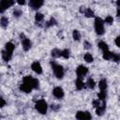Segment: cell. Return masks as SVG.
Here are the masks:
<instances>
[{"label":"cell","instance_id":"cell-33","mask_svg":"<svg viewBox=\"0 0 120 120\" xmlns=\"http://www.w3.org/2000/svg\"><path fill=\"white\" fill-rule=\"evenodd\" d=\"M6 105V101L4 100V98H0V108H2V107H4Z\"/></svg>","mask_w":120,"mask_h":120},{"label":"cell","instance_id":"cell-2","mask_svg":"<svg viewBox=\"0 0 120 120\" xmlns=\"http://www.w3.org/2000/svg\"><path fill=\"white\" fill-rule=\"evenodd\" d=\"M38 82H38V79H35V78H33V77H31V76H26V77L23 78V83L29 85L32 89H33V88H38Z\"/></svg>","mask_w":120,"mask_h":120},{"label":"cell","instance_id":"cell-5","mask_svg":"<svg viewBox=\"0 0 120 120\" xmlns=\"http://www.w3.org/2000/svg\"><path fill=\"white\" fill-rule=\"evenodd\" d=\"M13 4H14V1L12 0H2L0 2V13L5 12V10L9 7H11Z\"/></svg>","mask_w":120,"mask_h":120},{"label":"cell","instance_id":"cell-15","mask_svg":"<svg viewBox=\"0 0 120 120\" xmlns=\"http://www.w3.org/2000/svg\"><path fill=\"white\" fill-rule=\"evenodd\" d=\"M113 52H111L109 50L108 51H105L103 52V58L105 60H112V57H113Z\"/></svg>","mask_w":120,"mask_h":120},{"label":"cell","instance_id":"cell-26","mask_svg":"<svg viewBox=\"0 0 120 120\" xmlns=\"http://www.w3.org/2000/svg\"><path fill=\"white\" fill-rule=\"evenodd\" d=\"M83 58H84V60H85L86 62H88V63H91V62H93V60H94V59H93V56H92L90 53H85Z\"/></svg>","mask_w":120,"mask_h":120},{"label":"cell","instance_id":"cell-23","mask_svg":"<svg viewBox=\"0 0 120 120\" xmlns=\"http://www.w3.org/2000/svg\"><path fill=\"white\" fill-rule=\"evenodd\" d=\"M52 57H55V58L61 56V51L58 50V49H53V50L52 51Z\"/></svg>","mask_w":120,"mask_h":120},{"label":"cell","instance_id":"cell-11","mask_svg":"<svg viewBox=\"0 0 120 120\" xmlns=\"http://www.w3.org/2000/svg\"><path fill=\"white\" fill-rule=\"evenodd\" d=\"M31 68H32V69H33L36 73H38V74H40V73L42 72V68H41V66H40V64H39L38 62H34V63L32 64Z\"/></svg>","mask_w":120,"mask_h":120},{"label":"cell","instance_id":"cell-6","mask_svg":"<svg viewBox=\"0 0 120 120\" xmlns=\"http://www.w3.org/2000/svg\"><path fill=\"white\" fill-rule=\"evenodd\" d=\"M76 118L78 120H91L92 115L89 112H78L76 113Z\"/></svg>","mask_w":120,"mask_h":120},{"label":"cell","instance_id":"cell-31","mask_svg":"<svg viewBox=\"0 0 120 120\" xmlns=\"http://www.w3.org/2000/svg\"><path fill=\"white\" fill-rule=\"evenodd\" d=\"M13 14H14L15 17H20V16L22 15V11H21L20 9H15V10L13 11Z\"/></svg>","mask_w":120,"mask_h":120},{"label":"cell","instance_id":"cell-29","mask_svg":"<svg viewBox=\"0 0 120 120\" xmlns=\"http://www.w3.org/2000/svg\"><path fill=\"white\" fill-rule=\"evenodd\" d=\"M54 24H56V21H55V19L54 18H51V20L47 22V26H51V25H54Z\"/></svg>","mask_w":120,"mask_h":120},{"label":"cell","instance_id":"cell-35","mask_svg":"<svg viewBox=\"0 0 120 120\" xmlns=\"http://www.w3.org/2000/svg\"><path fill=\"white\" fill-rule=\"evenodd\" d=\"M120 37H117L116 38V39H115V44H116V46H118V47H120Z\"/></svg>","mask_w":120,"mask_h":120},{"label":"cell","instance_id":"cell-17","mask_svg":"<svg viewBox=\"0 0 120 120\" xmlns=\"http://www.w3.org/2000/svg\"><path fill=\"white\" fill-rule=\"evenodd\" d=\"M98 87H99L100 91H102V90H106V88H107V81H106L105 79L100 80L99 82H98Z\"/></svg>","mask_w":120,"mask_h":120},{"label":"cell","instance_id":"cell-36","mask_svg":"<svg viewBox=\"0 0 120 120\" xmlns=\"http://www.w3.org/2000/svg\"><path fill=\"white\" fill-rule=\"evenodd\" d=\"M90 47H91V44L89 42H87V41H84V48L85 49H89Z\"/></svg>","mask_w":120,"mask_h":120},{"label":"cell","instance_id":"cell-28","mask_svg":"<svg viewBox=\"0 0 120 120\" xmlns=\"http://www.w3.org/2000/svg\"><path fill=\"white\" fill-rule=\"evenodd\" d=\"M43 18H44V16H43V14H41V13H37L36 16H35V20H36L37 22H41V21L43 20Z\"/></svg>","mask_w":120,"mask_h":120},{"label":"cell","instance_id":"cell-24","mask_svg":"<svg viewBox=\"0 0 120 120\" xmlns=\"http://www.w3.org/2000/svg\"><path fill=\"white\" fill-rule=\"evenodd\" d=\"M86 84H87V86H88L89 88H91V89H93V88L96 86V82H94V80H93V79H91V78L87 80Z\"/></svg>","mask_w":120,"mask_h":120},{"label":"cell","instance_id":"cell-4","mask_svg":"<svg viewBox=\"0 0 120 120\" xmlns=\"http://www.w3.org/2000/svg\"><path fill=\"white\" fill-rule=\"evenodd\" d=\"M36 109L38 112L45 114L47 112V102L44 99H40L36 103Z\"/></svg>","mask_w":120,"mask_h":120},{"label":"cell","instance_id":"cell-18","mask_svg":"<svg viewBox=\"0 0 120 120\" xmlns=\"http://www.w3.org/2000/svg\"><path fill=\"white\" fill-rule=\"evenodd\" d=\"M98 47H99V49H101L103 52L108 51V49H109V47H108L107 43H106V42H104V41H100V42L98 43Z\"/></svg>","mask_w":120,"mask_h":120},{"label":"cell","instance_id":"cell-30","mask_svg":"<svg viewBox=\"0 0 120 120\" xmlns=\"http://www.w3.org/2000/svg\"><path fill=\"white\" fill-rule=\"evenodd\" d=\"M112 22H113V18H112V16H107V17L105 18V22L111 24V23H112Z\"/></svg>","mask_w":120,"mask_h":120},{"label":"cell","instance_id":"cell-25","mask_svg":"<svg viewBox=\"0 0 120 120\" xmlns=\"http://www.w3.org/2000/svg\"><path fill=\"white\" fill-rule=\"evenodd\" d=\"M2 56H3V59H4L5 61H8V60H10V58H11V55L8 54L6 51H3V52H2Z\"/></svg>","mask_w":120,"mask_h":120},{"label":"cell","instance_id":"cell-38","mask_svg":"<svg viewBox=\"0 0 120 120\" xmlns=\"http://www.w3.org/2000/svg\"><path fill=\"white\" fill-rule=\"evenodd\" d=\"M17 3H18L19 5H24L25 1H24V0H22H22H18V1H17Z\"/></svg>","mask_w":120,"mask_h":120},{"label":"cell","instance_id":"cell-39","mask_svg":"<svg viewBox=\"0 0 120 120\" xmlns=\"http://www.w3.org/2000/svg\"><path fill=\"white\" fill-rule=\"evenodd\" d=\"M85 9H86V8H84V7H81V8H80V12H83V13H84Z\"/></svg>","mask_w":120,"mask_h":120},{"label":"cell","instance_id":"cell-13","mask_svg":"<svg viewBox=\"0 0 120 120\" xmlns=\"http://www.w3.org/2000/svg\"><path fill=\"white\" fill-rule=\"evenodd\" d=\"M13 50H14V45H13V43H11V42H8V43H6V50H5V51H6L8 54L12 55Z\"/></svg>","mask_w":120,"mask_h":120},{"label":"cell","instance_id":"cell-12","mask_svg":"<svg viewBox=\"0 0 120 120\" xmlns=\"http://www.w3.org/2000/svg\"><path fill=\"white\" fill-rule=\"evenodd\" d=\"M22 48H23L24 51H28L31 48V41L28 38H22Z\"/></svg>","mask_w":120,"mask_h":120},{"label":"cell","instance_id":"cell-9","mask_svg":"<svg viewBox=\"0 0 120 120\" xmlns=\"http://www.w3.org/2000/svg\"><path fill=\"white\" fill-rule=\"evenodd\" d=\"M52 94H53V96H54L55 98H62L64 97V91H63V89H62L61 87H59V86L54 87V89L52 90Z\"/></svg>","mask_w":120,"mask_h":120},{"label":"cell","instance_id":"cell-8","mask_svg":"<svg viewBox=\"0 0 120 120\" xmlns=\"http://www.w3.org/2000/svg\"><path fill=\"white\" fill-rule=\"evenodd\" d=\"M42 5H43V1H42V0H30V1H29V6H30L33 9H38V8H39Z\"/></svg>","mask_w":120,"mask_h":120},{"label":"cell","instance_id":"cell-40","mask_svg":"<svg viewBox=\"0 0 120 120\" xmlns=\"http://www.w3.org/2000/svg\"><path fill=\"white\" fill-rule=\"evenodd\" d=\"M120 16V12H119V8H117V17H119Z\"/></svg>","mask_w":120,"mask_h":120},{"label":"cell","instance_id":"cell-3","mask_svg":"<svg viewBox=\"0 0 120 120\" xmlns=\"http://www.w3.org/2000/svg\"><path fill=\"white\" fill-rule=\"evenodd\" d=\"M95 30L98 35L104 34V27H103V21L100 18L95 19Z\"/></svg>","mask_w":120,"mask_h":120},{"label":"cell","instance_id":"cell-14","mask_svg":"<svg viewBox=\"0 0 120 120\" xmlns=\"http://www.w3.org/2000/svg\"><path fill=\"white\" fill-rule=\"evenodd\" d=\"M75 85H76V88L78 90H81L84 87V82H82V80L81 78H77V80L75 81Z\"/></svg>","mask_w":120,"mask_h":120},{"label":"cell","instance_id":"cell-16","mask_svg":"<svg viewBox=\"0 0 120 120\" xmlns=\"http://www.w3.org/2000/svg\"><path fill=\"white\" fill-rule=\"evenodd\" d=\"M20 90L22 91V92H25V93H30V92L32 91V88H31L29 85H27V84H25V83L22 82V83L20 85Z\"/></svg>","mask_w":120,"mask_h":120},{"label":"cell","instance_id":"cell-27","mask_svg":"<svg viewBox=\"0 0 120 120\" xmlns=\"http://www.w3.org/2000/svg\"><path fill=\"white\" fill-rule=\"evenodd\" d=\"M61 56H63L65 59H68L69 57V51L67 49L64 51H61Z\"/></svg>","mask_w":120,"mask_h":120},{"label":"cell","instance_id":"cell-7","mask_svg":"<svg viewBox=\"0 0 120 120\" xmlns=\"http://www.w3.org/2000/svg\"><path fill=\"white\" fill-rule=\"evenodd\" d=\"M87 72H88V68H87L85 66H82V65L79 66V67L77 68V69H76V74H77L78 78L83 77L84 75H86Z\"/></svg>","mask_w":120,"mask_h":120},{"label":"cell","instance_id":"cell-1","mask_svg":"<svg viewBox=\"0 0 120 120\" xmlns=\"http://www.w3.org/2000/svg\"><path fill=\"white\" fill-rule=\"evenodd\" d=\"M51 65L52 67V69H53V72H54V75L56 76V78L62 79L63 76H64V68H63V67L60 66V65H57L54 62H51Z\"/></svg>","mask_w":120,"mask_h":120},{"label":"cell","instance_id":"cell-34","mask_svg":"<svg viewBox=\"0 0 120 120\" xmlns=\"http://www.w3.org/2000/svg\"><path fill=\"white\" fill-rule=\"evenodd\" d=\"M98 105H99V101H98V99H96V100H93V106H94V107H96V108H97Z\"/></svg>","mask_w":120,"mask_h":120},{"label":"cell","instance_id":"cell-20","mask_svg":"<svg viewBox=\"0 0 120 120\" xmlns=\"http://www.w3.org/2000/svg\"><path fill=\"white\" fill-rule=\"evenodd\" d=\"M84 15H85V17H87V18H92V17H94V12H93L92 9L86 8L85 11H84Z\"/></svg>","mask_w":120,"mask_h":120},{"label":"cell","instance_id":"cell-37","mask_svg":"<svg viewBox=\"0 0 120 120\" xmlns=\"http://www.w3.org/2000/svg\"><path fill=\"white\" fill-rule=\"evenodd\" d=\"M58 108H59V106H58V105L56 106V104L52 105V110H54V111H57V109H58Z\"/></svg>","mask_w":120,"mask_h":120},{"label":"cell","instance_id":"cell-22","mask_svg":"<svg viewBox=\"0 0 120 120\" xmlns=\"http://www.w3.org/2000/svg\"><path fill=\"white\" fill-rule=\"evenodd\" d=\"M72 36H73V39L74 40H77L78 41L81 38V34H80V32L78 30H74L73 33H72Z\"/></svg>","mask_w":120,"mask_h":120},{"label":"cell","instance_id":"cell-32","mask_svg":"<svg viewBox=\"0 0 120 120\" xmlns=\"http://www.w3.org/2000/svg\"><path fill=\"white\" fill-rule=\"evenodd\" d=\"M119 59H120V57H119V54H117V53H114V54H113V57H112V61H114V62H118V61H119Z\"/></svg>","mask_w":120,"mask_h":120},{"label":"cell","instance_id":"cell-19","mask_svg":"<svg viewBox=\"0 0 120 120\" xmlns=\"http://www.w3.org/2000/svg\"><path fill=\"white\" fill-rule=\"evenodd\" d=\"M98 98H99L100 100H103V101H104L105 98L107 97V93H106V90H102V91H100V92L98 94Z\"/></svg>","mask_w":120,"mask_h":120},{"label":"cell","instance_id":"cell-10","mask_svg":"<svg viewBox=\"0 0 120 120\" xmlns=\"http://www.w3.org/2000/svg\"><path fill=\"white\" fill-rule=\"evenodd\" d=\"M105 110H106V103H105V101H103V103H102L101 105H98V106L97 107V109H96V113L100 116V115H102V114L105 112Z\"/></svg>","mask_w":120,"mask_h":120},{"label":"cell","instance_id":"cell-21","mask_svg":"<svg viewBox=\"0 0 120 120\" xmlns=\"http://www.w3.org/2000/svg\"><path fill=\"white\" fill-rule=\"evenodd\" d=\"M0 24L3 26V27H7L8 24V20L7 17H2L1 20H0Z\"/></svg>","mask_w":120,"mask_h":120}]
</instances>
